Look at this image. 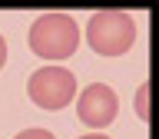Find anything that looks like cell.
Instances as JSON below:
<instances>
[{"label": "cell", "mask_w": 159, "mask_h": 139, "mask_svg": "<svg viewBox=\"0 0 159 139\" xmlns=\"http://www.w3.org/2000/svg\"><path fill=\"white\" fill-rule=\"evenodd\" d=\"M146 96H149V86L143 83V86H139V96H136V113L143 119H146Z\"/></svg>", "instance_id": "cell-6"}, {"label": "cell", "mask_w": 159, "mask_h": 139, "mask_svg": "<svg viewBox=\"0 0 159 139\" xmlns=\"http://www.w3.org/2000/svg\"><path fill=\"white\" fill-rule=\"evenodd\" d=\"M13 139H57L50 129H23L20 136H13Z\"/></svg>", "instance_id": "cell-5"}, {"label": "cell", "mask_w": 159, "mask_h": 139, "mask_svg": "<svg viewBox=\"0 0 159 139\" xmlns=\"http://www.w3.org/2000/svg\"><path fill=\"white\" fill-rule=\"evenodd\" d=\"M7 63V43H3V37H0V66Z\"/></svg>", "instance_id": "cell-7"}, {"label": "cell", "mask_w": 159, "mask_h": 139, "mask_svg": "<svg viewBox=\"0 0 159 139\" xmlns=\"http://www.w3.org/2000/svg\"><path fill=\"white\" fill-rule=\"evenodd\" d=\"M80 139H109V136H103V132H89V136H80Z\"/></svg>", "instance_id": "cell-8"}, {"label": "cell", "mask_w": 159, "mask_h": 139, "mask_svg": "<svg viewBox=\"0 0 159 139\" xmlns=\"http://www.w3.org/2000/svg\"><path fill=\"white\" fill-rule=\"evenodd\" d=\"M76 113H80V119H83L86 126L106 129L109 123L116 119V113H119V99H116V93H113L106 83H89V86L83 89V96L76 99Z\"/></svg>", "instance_id": "cell-4"}, {"label": "cell", "mask_w": 159, "mask_h": 139, "mask_svg": "<svg viewBox=\"0 0 159 139\" xmlns=\"http://www.w3.org/2000/svg\"><path fill=\"white\" fill-rule=\"evenodd\" d=\"M27 93L40 109H63L76 96V76L63 66H43L30 76Z\"/></svg>", "instance_id": "cell-3"}, {"label": "cell", "mask_w": 159, "mask_h": 139, "mask_svg": "<svg viewBox=\"0 0 159 139\" xmlns=\"http://www.w3.org/2000/svg\"><path fill=\"white\" fill-rule=\"evenodd\" d=\"M86 40L99 56H123L136 43V20L126 10H96L86 23Z\"/></svg>", "instance_id": "cell-2"}, {"label": "cell", "mask_w": 159, "mask_h": 139, "mask_svg": "<svg viewBox=\"0 0 159 139\" xmlns=\"http://www.w3.org/2000/svg\"><path fill=\"white\" fill-rule=\"evenodd\" d=\"M80 47V27L70 13H40L30 27V50L43 60H66Z\"/></svg>", "instance_id": "cell-1"}]
</instances>
